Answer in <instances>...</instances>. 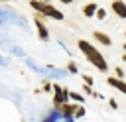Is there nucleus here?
<instances>
[{"mask_svg":"<svg viewBox=\"0 0 126 122\" xmlns=\"http://www.w3.org/2000/svg\"><path fill=\"white\" fill-rule=\"evenodd\" d=\"M77 45H79L81 53L87 57V61H89L91 65H94L98 71H108V63H106V59L102 57V53H100L93 43H89L87 39H79Z\"/></svg>","mask_w":126,"mask_h":122,"instance_id":"obj_1","label":"nucleus"},{"mask_svg":"<svg viewBox=\"0 0 126 122\" xmlns=\"http://www.w3.org/2000/svg\"><path fill=\"white\" fill-rule=\"evenodd\" d=\"M30 6L39 14V16H47L53 20H63V12L57 10L55 6H51L49 2H39V0H30Z\"/></svg>","mask_w":126,"mask_h":122,"instance_id":"obj_2","label":"nucleus"},{"mask_svg":"<svg viewBox=\"0 0 126 122\" xmlns=\"http://www.w3.org/2000/svg\"><path fill=\"white\" fill-rule=\"evenodd\" d=\"M51 89H53V106H55V108L61 106V104H65V102H69V91H67L65 87L53 85Z\"/></svg>","mask_w":126,"mask_h":122,"instance_id":"obj_3","label":"nucleus"},{"mask_svg":"<svg viewBox=\"0 0 126 122\" xmlns=\"http://www.w3.org/2000/svg\"><path fill=\"white\" fill-rule=\"evenodd\" d=\"M33 22H35V30H37V35H39V39H49V30H47V26L41 22V18L39 16H35L33 18Z\"/></svg>","mask_w":126,"mask_h":122,"instance_id":"obj_4","label":"nucleus"},{"mask_svg":"<svg viewBox=\"0 0 126 122\" xmlns=\"http://www.w3.org/2000/svg\"><path fill=\"white\" fill-rule=\"evenodd\" d=\"M110 10H112L118 18H126V2H124V0H114L112 6H110Z\"/></svg>","mask_w":126,"mask_h":122,"instance_id":"obj_5","label":"nucleus"},{"mask_svg":"<svg viewBox=\"0 0 126 122\" xmlns=\"http://www.w3.org/2000/svg\"><path fill=\"white\" fill-rule=\"evenodd\" d=\"M75 108H77V104H69V102H65V104L57 106L55 110H57L59 114H63L65 118H73V114H75Z\"/></svg>","mask_w":126,"mask_h":122,"instance_id":"obj_6","label":"nucleus"},{"mask_svg":"<svg viewBox=\"0 0 126 122\" xmlns=\"http://www.w3.org/2000/svg\"><path fill=\"white\" fill-rule=\"evenodd\" d=\"M106 83H108L110 87H114V89H118L120 92H124V94H126V81L116 79V77H108V79H106Z\"/></svg>","mask_w":126,"mask_h":122,"instance_id":"obj_7","label":"nucleus"},{"mask_svg":"<svg viewBox=\"0 0 126 122\" xmlns=\"http://www.w3.org/2000/svg\"><path fill=\"white\" fill-rule=\"evenodd\" d=\"M93 35H94V39H96L98 43H102V45H110V43H112V39H110V35H106L104 31H94Z\"/></svg>","mask_w":126,"mask_h":122,"instance_id":"obj_8","label":"nucleus"},{"mask_svg":"<svg viewBox=\"0 0 126 122\" xmlns=\"http://www.w3.org/2000/svg\"><path fill=\"white\" fill-rule=\"evenodd\" d=\"M96 8H98V6H96L94 2H91V4H85V6H83V14H85L87 18H93V16H94V12H96Z\"/></svg>","mask_w":126,"mask_h":122,"instance_id":"obj_9","label":"nucleus"},{"mask_svg":"<svg viewBox=\"0 0 126 122\" xmlns=\"http://www.w3.org/2000/svg\"><path fill=\"white\" fill-rule=\"evenodd\" d=\"M69 100H75V102H83L85 98H83V94H79V92H71V91H69Z\"/></svg>","mask_w":126,"mask_h":122,"instance_id":"obj_10","label":"nucleus"},{"mask_svg":"<svg viewBox=\"0 0 126 122\" xmlns=\"http://www.w3.org/2000/svg\"><path fill=\"white\" fill-rule=\"evenodd\" d=\"M94 16H96L98 20H104V18H106V10H104V8H96V12H94Z\"/></svg>","mask_w":126,"mask_h":122,"instance_id":"obj_11","label":"nucleus"},{"mask_svg":"<svg viewBox=\"0 0 126 122\" xmlns=\"http://www.w3.org/2000/svg\"><path fill=\"white\" fill-rule=\"evenodd\" d=\"M81 116H85V108L77 104V108H75V114H73V118H81Z\"/></svg>","mask_w":126,"mask_h":122,"instance_id":"obj_12","label":"nucleus"},{"mask_svg":"<svg viewBox=\"0 0 126 122\" xmlns=\"http://www.w3.org/2000/svg\"><path fill=\"white\" fill-rule=\"evenodd\" d=\"M67 69H69V71H71V73H77V65H75V63H73V61H71V63H69V65H67Z\"/></svg>","mask_w":126,"mask_h":122,"instance_id":"obj_13","label":"nucleus"},{"mask_svg":"<svg viewBox=\"0 0 126 122\" xmlns=\"http://www.w3.org/2000/svg\"><path fill=\"white\" fill-rule=\"evenodd\" d=\"M114 73H116V79H122V77H124V73H122V69H120V67H116V69H114Z\"/></svg>","mask_w":126,"mask_h":122,"instance_id":"obj_14","label":"nucleus"},{"mask_svg":"<svg viewBox=\"0 0 126 122\" xmlns=\"http://www.w3.org/2000/svg\"><path fill=\"white\" fill-rule=\"evenodd\" d=\"M83 81H85V85H89V87L93 85V79H91L89 75H83Z\"/></svg>","mask_w":126,"mask_h":122,"instance_id":"obj_15","label":"nucleus"},{"mask_svg":"<svg viewBox=\"0 0 126 122\" xmlns=\"http://www.w3.org/2000/svg\"><path fill=\"white\" fill-rule=\"evenodd\" d=\"M108 104H110V108H116V106H118V104H116V100H114V98H110V100H108Z\"/></svg>","mask_w":126,"mask_h":122,"instance_id":"obj_16","label":"nucleus"},{"mask_svg":"<svg viewBox=\"0 0 126 122\" xmlns=\"http://www.w3.org/2000/svg\"><path fill=\"white\" fill-rule=\"evenodd\" d=\"M53 120H55V116H47L45 118V122H53Z\"/></svg>","mask_w":126,"mask_h":122,"instance_id":"obj_17","label":"nucleus"},{"mask_svg":"<svg viewBox=\"0 0 126 122\" xmlns=\"http://www.w3.org/2000/svg\"><path fill=\"white\" fill-rule=\"evenodd\" d=\"M59 2H61V4H71L73 0H59Z\"/></svg>","mask_w":126,"mask_h":122,"instance_id":"obj_18","label":"nucleus"},{"mask_svg":"<svg viewBox=\"0 0 126 122\" xmlns=\"http://www.w3.org/2000/svg\"><path fill=\"white\" fill-rule=\"evenodd\" d=\"M39 2H49V0H39Z\"/></svg>","mask_w":126,"mask_h":122,"instance_id":"obj_19","label":"nucleus"},{"mask_svg":"<svg viewBox=\"0 0 126 122\" xmlns=\"http://www.w3.org/2000/svg\"><path fill=\"white\" fill-rule=\"evenodd\" d=\"M0 2H10V0H0Z\"/></svg>","mask_w":126,"mask_h":122,"instance_id":"obj_20","label":"nucleus"}]
</instances>
